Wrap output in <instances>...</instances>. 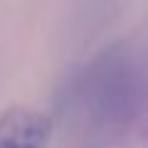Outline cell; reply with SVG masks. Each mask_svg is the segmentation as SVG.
Here are the masks:
<instances>
[{
	"mask_svg": "<svg viewBox=\"0 0 148 148\" xmlns=\"http://www.w3.org/2000/svg\"><path fill=\"white\" fill-rule=\"evenodd\" d=\"M141 69L126 49H106L94 64L91 99L96 116L109 126H128L141 111Z\"/></svg>",
	"mask_w": 148,
	"mask_h": 148,
	"instance_id": "obj_1",
	"label": "cell"
},
{
	"mask_svg": "<svg viewBox=\"0 0 148 148\" xmlns=\"http://www.w3.org/2000/svg\"><path fill=\"white\" fill-rule=\"evenodd\" d=\"M52 121L30 106H10L0 114V148H45Z\"/></svg>",
	"mask_w": 148,
	"mask_h": 148,
	"instance_id": "obj_2",
	"label": "cell"
}]
</instances>
